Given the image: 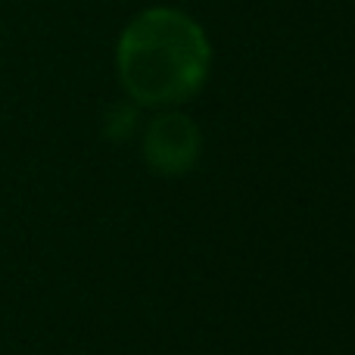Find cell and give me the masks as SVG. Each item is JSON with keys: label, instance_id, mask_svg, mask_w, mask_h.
<instances>
[{"label": "cell", "instance_id": "cell-1", "mask_svg": "<svg viewBox=\"0 0 355 355\" xmlns=\"http://www.w3.org/2000/svg\"><path fill=\"white\" fill-rule=\"evenodd\" d=\"M209 66L202 31L175 10H150L119 44L122 81L141 103H178L200 87Z\"/></svg>", "mask_w": 355, "mask_h": 355}, {"label": "cell", "instance_id": "cell-2", "mask_svg": "<svg viewBox=\"0 0 355 355\" xmlns=\"http://www.w3.org/2000/svg\"><path fill=\"white\" fill-rule=\"evenodd\" d=\"M150 153L162 166H172V162L181 166V162H187L190 153H193V128L178 116L159 119L153 125V135H150Z\"/></svg>", "mask_w": 355, "mask_h": 355}]
</instances>
